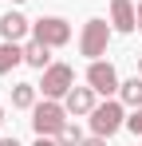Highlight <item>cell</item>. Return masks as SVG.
Wrapping results in <instances>:
<instances>
[{
    "label": "cell",
    "mask_w": 142,
    "mask_h": 146,
    "mask_svg": "<svg viewBox=\"0 0 142 146\" xmlns=\"http://www.w3.org/2000/svg\"><path fill=\"white\" fill-rule=\"evenodd\" d=\"M63 126H67V107H63L59 99H44V103L32 107V130H36V134L55 138Z\"/></svg>",
    "instance_id": "cell-1"
},
{
    "label": "cell",
    "mask_w": 142,
    "mask_h": 146,
    "mask_svg": "<svg viewBox=\"0 0 142 146\" xmlns=\"http://www.w3.org/2000/svg\"><path fill=\"white\" fill-rule=\"evenodd\" d=\"M111 32L115 28L107 24V20H87L83 24V32H79V51L87 55V59H99V55H107V40H111Z\"/></svg>",
    "instance_id": "cell-2"
},
{
    "label": "cell",
    "mask_w": 142,
    "mask_h": 146,
    "mask_svg": "<svg viewBox=\"0 0 142 146\" xmlns=\"http://www.w3.org/2000/svg\"><path fill=\"white\" fill-rule=\"evenodd\" d=\"M32 40H40L47 48H63V44H71V24L63 16H40L32 24Z\"/></svg>",
    "instance_id": "cell-3"
},
{
    "label": "cell",
    "mask_w": 142,
    "mask_h": 146,
    "mask_svg": "<svg viewBox=\"0 0 142 146\" xmlns=\"http://www.w3.org/2000/svg\"><path fill=\"white\" fill-rule=\"evenodd\" d=\"M122 99H107V103H99L91 111V130L95 134H103V138H111L118 126H122Z\"/></svg>",
    "instance_id": "cell-4"
},
{
    "label": "cell",
    "mask_w": 142,
    "mask_h": 146,
    "mask_svg": "<svg viewBox=\"0 0 142 146\" xmlns=\"http://www.w3.org/2000/svg\"><path fill=\"white\" fill-rule=\"evenodd\" d=\"M71 87H75V67L71 63H51L44 71V83H40L44 99H63Z\"/></svg>",
    "instance_id": "cell-5"
},
{
    "label": "cell",
    "mask_w": 142,
    "mask_h": 146,
    "mask_svg": "<svg viewBox=\"0 0 142 146\" xmlns=\"http://www.w3.org/2000/svg\"><path fill=\"white\" fill-rule=\"evenodd\" d=\"M87 83H91L99 95H115L118 87H122L115 63H107V59H91V67H87Z\"/></svg>",
    "instance_id": "cell-6"
},
{
    "label": "cell",
    "mask_w": 142,
    "mask_h": 146,
    "mask_svg": "<svg viewBox=\"0 0 142 146\" xmlns=\"http://www.w3.org/2000/svg\"><path fill=\"white\" fill-rule=\"evenodd\" d=\"M95 95H99V91H95L91 83H87V87H71L67 95H63V107H67V115H91L95 107H99V103H95Z\"/></svg>",
    "instance_id": "cell-7"
},
{
    "label": "cell",
    "mask_w": 142,
    "mask_h": 146,
    "mask_svg": "<svg viewBox=\"0 0 142 146\" xmlns=\"http://www.w3.org/2000/svg\"><path fill=\"white\" fill-rule=\"evenodd\" d=\"M111 28L115 32H134L138 28V8L130 0H111Z\"/></svg>",
    "instance_id": "cell-8"
},
{
    "label": "cell",
    "mask_w": 142,
    "mask_h": 146,
    "mask_svg": "<svg viewBox=\"0 0 142 146\" xmlns=\"http://www.w3.org/2000/svg\"><path fill=\"white\" fill-rule=\"evenodd\" d=\"M28 32H32V24H28V16H24V12H4V16H0V36H4V40L20 44Z\"/></svg>",
    "instance_id": "cell-9"
},
{
    "label": "cell",
    "mask_w": 142,
    "mask_h": 146,
    "mask_svg": "<svg viewBox=\"0 0 142 146\" xmlns=\"http://www.w3.org/2000/svg\"><path fill=\"white\" fill-rule=\"evenodd\" d=\"M47 44H40V40H28V44H24V63H28V67H36V71H47V67H51V55H47Z\"/></svg>",
    "instance_id": "cell-10"
},
{
    "label": "cell",
    "mask_w": 142,
    "mask_h": 146,
    "mask_svg": "<svg viewBox=\"0 0 142 146\" xmlns=\"http://www.w3.org/2000/svg\"><path fill=\"white\" fill-rule=\"evenodd\" d=\"M16 63H24V48L12 44V40H4V44H0V75H8Z\"/></svg>",
    "instance_id": "cell-11"
},
{
    "label": "cell",
    "mask_w": 142,
    "mask_h": 146,
    "mask_svg": "<svg viewBox=\"0 0 142 146\" xmlns=\"http://www.w3.org/2000/svg\"><path fill=\"white\" fill-rule=\"evenodd\" d=\"M12 107L16 111H32L36 107V83H16L12 87Z\"/></svg>",
    "instance_id": "cell-12"
},
{
    "label": "cell",
    "mask_w": 142,
    "mask_h": 146,
    "mask_svg": "<svg viewBox=\"0 0 142 146\" xmlns=\"http://www.w3.org/2000/svg\"><path fill=\"white\" fill-rule=\"evenodd\" d=\"M118 99H122L126 107H142V75H134V79H126V83L118 87Z\"/></svg>",
    "instance_id": "cell-13"
},
{
    "label": "cell",
    "mask_w": 142,
    "mask_h": 146,
    "mask_svg": "<svg viewBox=\"0 0 142 146\" xmlns=\"http://www.w3.org/2000/svg\"><path fill=\"white\" fill-rule=\"evenodd\" d=\"M55 142H59V146H83V130L67 122V126H63V130L55 134Z\"/></svg>",
    "instance_id": "cell-14"
},
{
    "label": "cell",
    "mask_w": 142,
    "mask_h": 146,
    "mask_svg": "<svg viewBox=\"0 0 142 146\" xmlns=\"http://www.w3.org/2000/svg\"><path fill=\"white\" fill-rule=\"evenodd\" d=\"M126 126H130V134H142V107H134V115L126 119Z\"/></svg>",
    "instance_id": "cell-15"
},
{
    "label": "cell",
    "mask_w": 142,
    "mask_h": 146,
    "mask_svg": "<svg viewBox=\"0 0 142 146\" xmlns=\"http://www.w3.org/2000/svg\"><path fill=\"white\" fill-rule=\"evenodd\" d=\"M83 146H107V138L103 134H91V138H83Z\"/></svg>",
    "instance_id": "cell-16"
},
{
    "label": "cell",
    "mask_w": 142,
    "mask_h": 146,
    "mask_svg": "<svg viewBox=\"0 0 142 146\" xmlns=\"http://www.w3.org/2000/svg\"><path fill=\"white\" fill-rule=\"evenodd\" d=\"M36 146H59L55 138H47V134H36Z\"/></svg>",
    "instance_id": "cell-17"
},
{
    "label": "cell",
    "mask_w": 142,
    "mask_h": 146,
    "mask_svg": "<svg viewBox=\"0 0 142 146\" xmlns=\"http://www.w3.org/2000/svg\"><path fill=\"white\" fill-rule=\"evenodd\" d=\"M0 146H20V142H16V138H0Z\"/></svg>",
    "instance_id": "cell-18"
},
{
    "label": "cell",
    "mask_w": 142,
    "mask_h": 146,
    "mask_svg": "<svg viewBox=\"0 0 142 146\" xmlns=\"http://www.w3.org/2000/svg\"><path fill=\"white\" fill-rule=\"evenodd\" d=\"M138 32H142V0H138Z\"/></svg>",
    "instance_id": "cell-19"
},
{
    "label": "cell",
    "mask_w": 142,
    "mask_h": 146,
    "mask_svg": "<svg viewBox=\"0 0 142 146\" xmlns=\"http://www.w3.org/2000/svg\"><path fill=\"white\" fill-rule=\"evenodd\" d=\"M138 75H142V55H138Z\"/></svg>",
    "instance_id": "cell-20"
},
{
    "label": "cell",
    "mask_w": 142,
    "mask_h": 146,
    "mask_svg": "<svg viewBox=\"0 0 142 146\" xmlns=\"http://www.w3.org/2000/svg\"><path fill=\"white\" fill-rule=\"evenodd\" d=\"M0 122H4V107H0Z\"/></svg>",
    "instance_id": "cell-21"
},
{
    "label": "cell",
    "mask_w": 142,
    "mask_h": 146,
    "mask_svg": "<svg viewBox=\"0 0 142 146\" xmlns=\"http://www.w3.org/2000/svg\"><path fill=\"white\" fill-rule=\"evenodd\" d=\"M16 4H24V0H16Z\"/></svg>",
    "instance_id": "cell-22"
}]
</instances>
